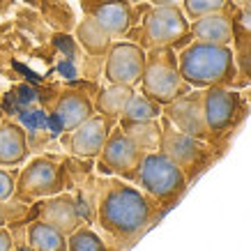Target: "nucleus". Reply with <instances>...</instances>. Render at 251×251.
<instances>
[{"label":"nucleus","mask_w":251,"mask_h":251,"mask_svg":"<svg viewBox=\"0 0 251 251\" xmlns=\"http://www.w3.org/2000/svg\"><path fill=\"white\" fill-rule=\"evenodd\" d=\"M62 189H65V175L60 164L51 157H37L16 175L14 196L19 201H37L62 194Z\"/></svg>","instance_id":"8"},{"label":"nucleus","mask_w":251,"mask_h":251,"mask_svg":"<svg viewBox=\"0 0 251 251\" xmlns=\"http://www.w3.org/2000/svg\"><path fill=\"white\" fill-rule=\"evenodd\" d=\"M90 16L99 23V28L106 32L108 37L125 35L131 28V7L127 0L106 2V5L95 9V14H90Z\"/></svg>","instance_id":"17"},{"label":"nucleus","mask_w":251,"mask_h":251,"mask_svg":"<svg viewBox=\"0 0 251 251\" xmlns=\"http://www.w3.org/2000/svg\"><path fill=\"white\" fill-rule=\"evenodd\" d=\"M14 189H16V173L0 166V203H7L9 198H14Z\"/></svg>","instance_id":"26"},{"label":"nucleus","mask_w":251,"mask_h":251,"mask_svg":"<svg viewBox=\"0 0 251 251\" xmlns=\"http://www.w3.org/2000/svg\"><path fill=\"white\" fill-rule=\"evenodd\" d=\"M189 19L184 16L180 5H152V9L145 14L141 25V46L143 49H161V46H173L189 37Z\"/></svg>","instance_id":"7"},{"label":"nucleus","mask_w":251,"mask_h":251,"mask_svg":"<svg viewBox=\"0 0 251 251\" xmlns=\"http://www.w3.org/2000/svg\"><path fill=\"white\" fill-rule=\"evenodd\" d=\"M226 2H228V5H230V7H242V5H244V2H247V0H226Z\"/></svg>","instance_id":"29"},{"label":"nucleus","mask_w":251,"mask_h":251,"mask_svg":"<svg viewBox=\"0 0 251 251\" xmlns=\"http://www.w3.org/2000/svg\"><path fill=\"white\" fill-rule=\"evenodd\" d=\"M120 129L125 131L143 152H154V150H159V136H161V122L159 120H145V122L120 120Z\"/></svg>","instance_id":"20"},{"label":"nucleus","mask_w":251,"mask_h":251,"mask_svg":"<svg viewBox=\"0 0 251 251\" xmlns=\"http://www.w3.org/2000/svg\"><path fill=\"white\" fill-rule=\"evenodd\" d=\"M161 115L182 134L210 143V131H207L205 115H203V90L184 92L182 97H177L171 104L161 106Z\"/></svg>","instance_id":"11"},{"label":"nucleus","mask_w":251,"mask_h":251,"mask_svg":"<svg viewBox=\"0 0 251 251\" xmlns=\"http://www.w3.org/2000/svg\"><path fill=\"white\" fill-rule=\"evenodd\" d=\"M203 115L210 131V143H217L219 138L233 134L237 125L247 115V104L240 92L230 88H205L203 90Z\"/></svg>","instance_id":"6"},{"label":"nucleus","mask_w":251,"mask_h":251,"mask_svg":"<svg viewBox=\"0 0 251 251\" xmlns=\"http://www.w3.org/2000/svg\"><path fill=\"white\" fill-rule=\"evenodd\" d=\"M182 12L187 19L194 21L214 12H228V2L226 0H182Z\"/></svg>","instance_id":"24"},{"label":"nucleus","mask_w":251,"mask_h":251,"mask_svg":"<svg viewBox=\"0 0 251 251\" xmlns=\"http://www.w3.org/2000/svg\"><path fill=\"white\" fill-rule=\"evenodd\" d=\"M189 32L196 42H207V44L230 46L235 39V28H233V16L228 12H214L201 19H194L189 23Z\"/></svg>","instance_id":"14"},{"label":"nucleus","mask_w":251,"mask_h":251,"mask_svg":"<svg viewBox=\"0 0 251 251\" xmlns=\"http://www.w3.org/2000/svg\"><path fill=\"white\" fill-rule=\"evenodd\" d=\"M157 203L131 182H111L97 203V221L108 235L134 240L152 226Z\"/></svg>","instance_id":"1"},{"label":"nucleus","mask_w":251,"mask_h":251,"mask_svg":"<svg viewBox=\"0 0 251 251\" xmlns=\"http://www.w3.org/2000/svg\"><path fill=\"white\" fill-rule=\"evenodd\" d=\"M180 76L191 90L205 88H230L237 81V60L230 46L191 42L177 53Z\"/></svg>","instance_id":"2"},{"label":"nucleus","mask_w":251,"mask_h":251,"mask_svg":"<svg viewBox=\"0 0 251 251\" xmlns=\"http://www.w3.org/2000/svg\"><path fill=\"white\" fill-rule=\"evenodd\" d=\"M127 2H138V0H127Z\"/></svg>","instance_id":"32"},{"label":"nucleus","mask_w":251,"mask_h":251,"mask_svg":"<svg viewBox=\"0 0 251 251\" xmlns=\"http://www.w3.org/2000/svg\"><path fill=\"white\" fill-rule=\"evenodd\" d=\"M233 16V28H235V37L249 39L251 42V0H247L242 7L230 12Z\"/></svg>","instance_id":"25"},{"label":"nucleus","mask_w":251,"mask_h":251,"mask_svg":"<svg viewBox=\"0 0 251 251\" xmlns=\"http://www.w3.org/2000/svg\"><path fill=\"white\" fill-rule=\"evenodd\" d=\"M76 39H78V44L92 55H104L108 51V46H111V37L99 28V23L92 16H85L83 21L78 23Z\"/></svg>","instance_id":"21"},{"label":"nucleus","mask_w":251,"mask_h":251,"mask_svg":"<svg viewBox=\"0 0 251 251\" xmlns=\"http://www.w3.org/2000/svg\"><path fill=\"white\" fill-rule=\"evenodd\" d=\"M5 224H7V210L0 203V228H5Z\"/></svg>","instance_id":"28"},{"label":"nucleus","mask_w":251,"mask_h":251,"mask_svg":"<svg viewBox=\"0 0 251 251\" xmlns=\"http://www.w3.org/2000/svg\"><path fill=\"white\" fill-rule=\"evenodd\" d=\"M189 90L191 88L180 76L177 53L173 46L150 49V53L145 55V69L141 76V92L145 97L157 101L159 106H166Z\"/></svg>","instance_id":"4"},{"label":"nucleus","mask_w":251,"mask_h":251,"mask_svg":"<svg viewBox=\"0 0 251 251\" xmlns=\"http://www.w3.org/2000/svg\"><path fill=\"white\" fill-rule=\"evenodd\" d=\"M67 251H108V247L92 228L81 226L67 235Z\"/></svg>","instance_id":"23"},{"label":"nucleus","mask_w":251,"mask_h":251,"mask_svg":"<svg viewBox=\"0 0 251 251\" xmlns=\"http://www.w3.org/2000/svg\"><path fill=\"white\" fill-rule=\"evenodd\" d=\"M28 159V134L12 120L0 122V166H21Z\"/></svg>","instance_id":"16"},{"label":"nucleus","mask_w":251,"mask_h":251,"mask_svg":"<svg viewBox=\"0 0 251 251\" xmlns=\"http://www.w3.org/2000/svg\"><path fill=\"white\" fill-rule=\"evenodd\" d=\"M159 152H164L175 166L180 168L187 180H194L203 173L212 157V145L205 141H198L194 136H187L180 129H175L173 125L164 118L161 120V136H159Z\"/></svg>","instance_id":"5"},{"label":"nucleus","mask_w":251,"mask_h":251,"mask_svg":"<svg viewBox=\"0 0 251 251\" xmlns=\"http://www.w3.org/2000/svg\"><path fill=\"white\" fill-rule=\"evenodd\" d=\"M131 95H134L131 85H108L106 90L99 92L97 101H95V111L99 115L108 118V120H120V115Z\"/></svg>","instance_id":"19"},{"label":"nucleus","mask_w":251,"mask_h":251,"mask_svg":"<svg viewBox=\"0 0 251 251\" xmlns=\"http://www.w3.org/2000/svg\"><path fill=\"white\" fill-rule=\"evenodd\" d=\"M37 214L42 221L51 224L53 228H58L65 235H72L76 228L83 226L76 201L69 194H55V196L42 201L37 207Z\"/></svg>","instance_id":"13"},{"label":"nucleus","mask_w":251,"mask_h":251,"mask_svg":"<svg viewBox=\"0 0 251 251\" xmlns=\"http://www.w3.org/2000/svg\"><path fill=\"white\" fill-rule=\"evenodd\" d=\"M0 251H14V237L7 228H0Z\"/></svg>","instance_id":"27"},{"label":"nucleus","mask_w":251,"mask_h":251,"mask_svg":"<svg viewBox=\"0 0 251 251\" xmlns=\"http://www.w3.org/2000/svg\"><path fill=\"white\" fill-rule=\"evenodd\" d=\"M159 118H161V106L150 97H145L143 92L141 95L134 92L120 115V120L125 122H145V120H159Z\"/></svg>","instance_id":"22"},{"label":"nucleus","mask_w":251,"mask_h":251,"mask_svg":"<svg viewBox=\"0 0 251 251\" xmlns=\"http://www.w3.org/2000/svg\"><path fill=\"white\" fill-rule=\"evenodd\" d=\"M143 154V150L118 127L108 134L101 152L97 154V166L101 173H111L127 182H136Z\"/></svg>","instance_id":"9"},{"label":"nucleus","mask_w":251,"mask_h":251,"mask_svg":"<svg viewBox=\"0 0 251 251\" xmlns=\"http://www.w3.org/2000/svg\"><path fill=\"white\" fill-rule=\"evenodd\" d=\"M0 122H2V108H0Z\"/></svg>","instance_id":"31"},{"label":"nucleus","mask_w":251,"mask_h":251,"mask_svg":"<svg viewBox=\"0 0 251 251\" xmlns=\"http://www.w3.org/2000/svg\"><path fill=\"white\" fill-rule=\"evenodd\" d=\"M175 0H152V5H171Z\"/></svg>","instance_id":"30"},{"label":"nucleus","mask_w":251,"mask_h":251,"mask_svg":"<svg viewBox=\"0 0 251 251\" xmlns=\"http://www.w3.org/2000/svg\"><path fill=\"white\" fill-rule=\"evenodd\" d=\"M136 184L157 205L171 207L184 196L189 180L166 154L154 150V152L143 154V161H141V168L136 175Z\"/></svg>","instance_id":"3"},{"label":"nucleus","mask_w":251,"mask_h":251,"mask_svg":"<svg viewBox=\"0 0 251 251\" xmlns=\"http://www.w3.org/2000/svg\"><path fill=\"white\" fill-rule=\"evenodd\" d=\"M28 247L30 251H67V235L51 224L35 219L28 226Z\"/></svg>","instance_id":"18"},{"label":"nucleus","mask_w":251,"mask_h":251,"mask_svg":"<svg viewBox=\"0 0 251 251\" xmlns=\"http://www.w3.org/2000/svg\"><path fill=\"white\" fill-rule=\"evenodd\" d=\"M115 120H108L104 115L92 113L88 120H83L78 127L72 129V136H69V150L76 157H83V159H95L101 148L106 143L108 134L113 131Z\"/></svg>","instance_id":"12"},{"label":"nucleus","mask_w":251,"mask_h":251,"mask_svg":"<svg viewBox=\"0 0 251 251\" xmlns=\"http://www.w3.org/2000/svg\"><path fill=\"white\" fill-rule=\"evenodd\" d=\"M145 51L136 42H115L106 51L104 76L111 85H134L141 83L145 69Z\"/></svg>","instance_id":"10"},{"label":"nucleus","mask_w":251,"mask_h":251,"mask_svg":"<svg viewBox=\"0 0 251 251\" xmlns=\"http://www.w3.org/2000/svg\"><path fill=\"white\" fill-rule=\"evenodd\" d=\"M92 113H95L92 99L78 90L62 92L53 104V118L58 120V125H60L65 131H72L74 127H78V125L83 120H88Z\"/></svg>","instance_id":"15"}]
</instances>
